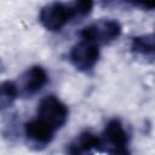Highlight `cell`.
Segmentation results:
<instances>
[{
	"label": "cell",
	"instance_id": "1",
	"mask_svg": "<svg viewBox=\"0 0 155 155\" xmlns=\"http://www.w3.org/2000/svg\"><path fill=\"white\" fill-rule=\"evenodd\" d=\"M92 6L93 2L87 0L74 1L69 4L51 2L41 8L39 19L47 30L58 31L73 18L87 16L91 12Z\"/></svg>",
	"mask_w": 155,
	"mask_h": 155
},
{
	"label": "cell",
	"instance_id": "2",
	"mask_svg": "<svg viewBox=\"0 0 155 155\" xmlns=\"http://www.w3.org/2000/svg\"><path fill=\"white\" fill-rule=\"evenodd\" d=\"M68 108L67 105L53 94L45 96L39 105L36 111V117L44 124L50 126L52 130L58 131L68 120Z\"/></svg>",
	"mask_w": 155,
	"mask_h": 155
},
{
	"label": "cell",
	"instance_id": "3",
	"mask_svg": "<svg viewBox=\"0 0 155 155\" xmlns=\"http://www.w3.org/2000/svg\"><path fill=\"white\" fill-rule=\"evenodd\" d=\"M120 34H121V25L117 21L110 18H103L82 28L80 36L81 39L92 41L99 46L114 41L120 36Z\"/></svg>",
	"mask_w": 155,
	"mask_h": 155
},
{
	"label": "cell",
	"instance_id": "4",
	"mask_svg": "<svg viewBox=\"0 0 155 155\" xmlns=\"http://www.w3.org/2000/svg\"><path fill=\"white\" fill-rule=\"evenodd\" d=\"M99 137L102 143V151L105 150L109 153V155L128 150V134L121 121L117 119L110 120L105 125Z\"/></svg>",
	"mask_w": 155,
	"mask_h": 155
},
{
	"label": "cell",
	"instance_id": "5",
	"mask_svg": "<svg viewBox=\"0 0 155 155\" xmlns=\"http://www.w3.org/2000/svg\"><path fill=\"white\" fill-rule=\"evenodd\" d=\"M69 58L71 64L78 70L88 71L98 62V58H99L98 45L92 41L81 39L79 42H76L73 46L69 53Z\"/></svg>",
	"mask_w": 155,
	"mask_h": 155
},
{
	"label": "cell",
	"instance_id": "6",
	"mask_svg": "<svg viewBox=\"0 0 155 155\" xmlns=\"http://www.w3.org/2000/svg\"><path fill=\"white\" fill-rule=\"evenodd\" d=\"M47 81L48 75L46 70L40 65H33L19 76V81L16 85L19 94L24 97H31L40 92Z\"/></svg>",
	"mask_w": 155,
	"mask_h": 155
},
{
	"label": "cell",
	"instance_id": "7",
	"mask_svg": "<svg viewBox=\"0 0 155 155\" xmlns=\"http://www.w3.org/2000/svg\"><path fill=\"white\" fill-rule=\"evenodd\" d=\"M93 151H102L101 137L92 132H82L76 136L65 149L67 155H92Z\"/></svg>",
	"mask_w": 155,
	"mask_h": 155
},
{
	"label": "cell",
	"instance_id": "8",
	"mask_svg": "<svg viewBox=\"0 0 155 155\" xmlns=\"http://www.w3.org/2000/svg\"><path fill=\"white\" fill-rule=\"evenodd\" d=\"M54 133H56L54 130H52L50 126L44 124L38 117L28 121L24 125V134L28 142L36 147L48 145L52 142Z\"/></svg>",
	"mask_w": 155,
	"mask_h": 155
},
{
	"label": "cell",
	"instance_id": "9",
	"mask_svg": "<svg viewBox=\"0 0 155 155\" xmlns=\"http://www.w3.org/2000/svg\"><path fill=\"white\" fill-rule=\"evenodd\" d=\"M131 50L137 54L155 57V33L134 36L131 41Z\"/></svg>",
	"mask_w": 155,
	"mask_h": 155
},
{
	"label": "cell",
	"instance_id": "10",
	"mask_svg": "<svg viewBox=\"0 0 155 155\" xmlns=\"http://www.w3.org/2000/svg\"><path fill=\"white\" fill-rule=\"evenodd\" d=\"M18 94H19V92H18L17 85L15 82H12V81L2 82L1 87H0V105H1V109L8 108L15 102V99L17 98Z\"/></svg>",
	"mask_w": 155,
	"mask_h": 155
},
{
	"label": "cell",
	"instance_id": "11",
	"mask_svg": "<svg viewBox=\"0 0 155 155\" xmlns=\"http://www.w3.org/2000/svg\"><path fill=\"white\" fill-rule=\"evenodd\" d=\"M111 155H131L128 150H125V151H120V153H116V154H111Z\"/></svg>",
	"mask_w": 155,
	"mask_h": 155
}]
</instances>
